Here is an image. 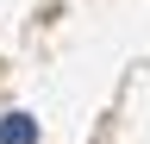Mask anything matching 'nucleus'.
Listing matches in <instances>:
<instances>
[{"instance_id": "1", "label": "nucleus", "mask_w": 150, "mask_h": 144, "mask_svg": "<svg viewBox=\"0 0 150 144\" xmlns=\"http://www.w3.org/2000/svg\"><path fill=\"white\" fill-rule=\"evenodd\" d=\"M0 144H38V125L25 113H6V119H0Z\"/></svg>"}]
</instances>
